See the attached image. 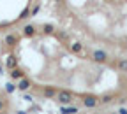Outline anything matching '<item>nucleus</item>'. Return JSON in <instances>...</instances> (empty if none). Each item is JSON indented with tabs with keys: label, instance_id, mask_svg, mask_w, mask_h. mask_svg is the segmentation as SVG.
Instances as JSON below:
<instances>
[{
	"label": "nucleus",
	"instance_id": "obj_1",
	"mask_svg": "<svg viewBox=\"0 0 127 114\" xmlns=\"http://www.w3.org/2000/svg\"><path fill=\"white\" fill-rule=\"evenodd\" d=\"M57 102H60L62 105H67V104H72V100H74V96H72V93L69 91V90H60V91H57Z\"/></svg>",
	"mask_w": 127,
	"mask_h": 114
},
{
	"label": "nucleus",
	"instance_id": "obj_2",
	"mask_svg": "<svg viewBox=\"0 0 127 114\" xmlns=\"http://www.w3.org/2000/svg\"><path fill=\"white\" fill-rule=\"evenodd\" d=\"M94 60L97 61V63H104V61L108 60V55H106L104 51H99V49H97V51H94Z\"/></svg>",
	"mask_w": 127,
	"mask_h": 114
},
{
	"label": "nucleus",
	"instance_id": "obj_3",
	"mask_svg": "<svg viewBox=\"0 0 127 114\" xmlns=\"http://www.w3.org/2000/svg\"><path fill=\"white\" fill-rule=\"evenodd\" d=\"M42 95L48 96V98H53V96H57V90H55L53 86H48V88L42 90Z\"/></svg>",
	"mask_w": 127,
	"mask_h": 114
},
{
	"label": "nucleus",
	"instance_id": "obj_4",
	"mask_svg": "<svg viewBox=\"0 0 127 114\" xmlns=\"http://www.w3.org/2000/svg\"><path fill=\"white\" fill-rule=\"evenodd\" d=\"M23 32H25V35H28V37H32V35H35V28L32 26V25H27V26L23 28Z\"/></svg>",
	"mask_w": 127,
	"mask_h": 114
},
{
	"label": "nucleus",
	"instance_id": "obj_5",
	"mask_svg": "<svg viewBox=\"0 0 127 114\" xmlns=\"http://www.w3.org/2000/svg\"><path fill=\"white\" fill-rule=\"evenodd\" d=\"M11 77H12V79H23V72H21L20 69H12Z\"/></svg>",
	"mask_w": 127,
	"mask_h": 114
},
{
	"label": "nucleus",
	"instance_id": "obj_6",
	"mask_svg": "<svg viewBox=\"0 0 127 114\" xmlns=\"http://www.w3.org/2000/svg\"><path fill=\"white\" fill-rule=\"evenodd\" d=\"M18 88H20V90H23V91H25V90H28V88H30L28 79H21V81H20V84H18Z\"/></svg>",
	"mask_w": 127,
	"mask_h": 114
},
{
	"label": "nucleus",
	"instance_id": "obj_7",
	"mask_svg": "<svg viewBox=\"0 0 127 114\" xmlns=\"http://www.w3.org/2000/svg\"><path fill=\"white\" fill-rule=\"evenodd\" d=\"M5 42H7L9 46H14L16 42H18V37H16V35H7V39H5Z\"/></svg>",
	"mask_w": 127,
	"mask_h": 114
},
{
	"label": "nucleus",
	"instance_id": "obj_8",
	"mask_svg": "<svg viewBox=\"0 0 127 114\" xmlns=\"http://www.w3.org/2000/svg\"><path fill=\"white\" fill-rule=\"evenodd\" d=\"M7 67L9 69H16V58L14 56H9L7 58Z\"/></svg>",
	"mask_w": 127,
	"mask_h": 114
},
{
	"label": "nucleus",
	"instance_id": "obj_9",
	"mask_svg": "<svg viewBox=\"0 0 127 114\" xmlns=\"http://www.w3.org/2000/svg\"><path fill=\"white\" fill-rule=\"evenodd\" d=\"M71 49H72L74 53H79V51L83 49V46L79 44V42H74V44H71Z\"/></svg>",
	"mask_w": 127,
	"mask_h": 114
},
{
	"label": "nucleus",
	"instance_id": "obj_10",
	"mask_svg": "<svg viewBox=\"0 0 127 114\" xmlns=\"http://www.w3.org/2000/svg\"><path fill=\"white\" fill-rule=\"evenodd\" d=\"M118 69H120L122 72H127V60H120V61H118Z\"/></svg>",
	"mask_w": 127,
	"mask_h": 114
},
{
	"label": "nucleus",
	"instance_id": "obj_11",
	"mask_svg": "<svg viewBox=\"0 0 127 114\" xmlns=\"http://www.w3.org/2000/svg\"><path fill=\"white\" fill-rule=\"evenodd\" d=\"M42 30H44V34H53V30H55V28H53L51 25H44Z\"/></svg>",
	"mask_w": 127,
	"mask_h": 114
},
{
	"label": "nucleus",
	"instance_id": "obj_12",
	"mask_svg": "<svg viewBox=\"0 0 127 114\" xmlns=\"http://www.w3.org/2000/svg\"><path fill=\"white\" fill-rule=\"evenodd\" d=\"M57 37H60L62 40H65V39H67V34H64V32H58V34H57Z\"/></svg>",
	"mask_w": 127,
	"mask_h": 114
},
{
	"label": "nucleus",
	"instance_id": "obj_13",
	"mask_svg": "<svg viewBox=\"0 0 127 114\" xmlns=\"http://www.w3.org/2000/svg\"><path fill=\"white\" fill-rule=\"evenodd\" d=\"M7 91H9V93L14 91V84H7Z\"/></svg>",
	"mask_w": 127,
	"mask_h": 114
},
{
	"label": "nucleus",
	"instance_id": "obj_14",
	"mask_svg": "<svg viewBox=\"0 0 127 114\" xmlns=\"http://www.w3.org/2000/svg\"><path fill=\"white\" fill-rule=\"evenodd\" d=\"M2 107H4V102H2V98H0V112H2Z\"/></svg>",
	"mask_w": 127,
	"mask_h": 114
},
{
	"label": "nucleus",
	"instance_id": "obj_15",
	"mask_svg": "<svg viewBox=\"0 0 127 114\" xmlns=\"http://www.w3.org/2000/svg\"><path fill=\"white\" fill-rule=\"evenodd\" d=\"M124 42H125V44H127V37H125V39H124Z\"/></svg>",
	"mask_w": 127,
	"mask_h": 114
}]
</instances>
